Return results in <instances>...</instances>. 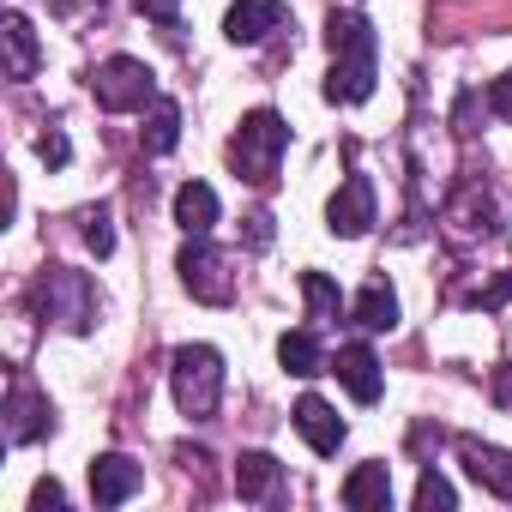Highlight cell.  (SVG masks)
I'll list each match as a JSON object with an SVG mask.
<instances>
[{
    "label": "cell",
    "instance_id": "cell-19",
    "mask_svg": "<svg viewBox=\"0 0 512 512\" xmlns=\"http://www.w3.org/2000/svg\"><path fill=\"white\" fill-rule=\"evenodd\" d=\"M350 314H356L362 332H392V326H398V296H392V284H386V278L362 284V296L350 302Z\"/></svg>",
    "mask_w": 512,
    "mask_h": 512
},
{
    "label": "cell",
    "instance_id": "cell-7",
    "mask_svg": "<svg viewBox=\"0 0 512 512\" xmlns=\"http://www.w3.org/2000/svg\"><path fill=\"white\" fill-rule=\"evenodd\" d=\"M326 223H332V235H344V241L368 235V229H374V181H368V175H344V187H338L332 205H326Z\"/></svg>",
    "mask_w": 512,
    "mask_h": 512
},
{
    "label": "cell",
    "instance_id": "cell-27",
    "mask_svg": "<svg viewBox=\"0 0 512 512\" xmlns=\"http://www.w3.org/2000/svg\"><path fill=\"white\" fill-rule=\"evenodd\" d=\"M133 7H139L145 19H157V25H175V19H181V0H133Z\"/></svg>",
    "mask_w": 512,
    "mask_h": 512
},
{
    "label": "cell",
    "instance_id": "cell-20",
    "mask_svg": "<svg viewBox=\"0 0 512 512\" xmlns=\"http://www.w3.org/2000/svg\"><path fill=\"white\" fill-rule=\"evenodd\" d=\"M181 145V103L175 97H157L151 115H145V151L151 157H169Z\"/></svg>",
    "mask_w": 512,
    "mask_h": 512
},
{
    "label": "cell",
    "instance_id": "cell-12",
    "mask_svg": "<svg viewBox=\"0 0 512 512\" xmlns=\"http://www.w3.org/2000/svg\"><path fill=\"white\" fill-rule=\"evenodd\" d=\"M332 374L344 380V392H350L356 404H374V398H380V386H386L380 356H374L368 344H344V350H338V362H332Z\"/></svg>",
    "mask_w": 512,
    "mask_h": 512
},
{
    "label": "cell",
    "instance_id": "cell-11",
    "mask_svg": "<svg viewBox=\"0 0 512 512\" xmlns=\"http://www.w3.org/2000/svg\"><path fill=\"white\" fill-rule=\"evenodd\" d=\"M139 488H145V470H139L133 458L103 452V458L91 464V500H97V506H121V500H133Z\"/></svg>",
    "mask_w": 512,
    "mask_h": 512
},
{
    "label": "cell",
    "instance_id": "cell-26",
    "mask_svg": "<svg viewBox=\"0 0 512 512\" xmlns=\"http://www.w3.org/2000/svg\"><path fill=\"white\" fill-rule=\"evenodd\" d=\"M488 109H494L500 121H512V73H500V79L488 85Z\"/></svg>",
    "mask_w": 512,
    "mask_h": 512
},
{
    "label": "cell",
    "instance_id": "cell-2",
    "mask_svg": "<svg viewBox=\"0 0 512 512\" xmlns=\"http://www.w3.org/2000/svg\"><path fill=\"white\" fill-rule=\"evenodd\" d=\"M284 145H290L284 115H278V109H253V115H241V127H235V139H229V163H235L241 181L272 187V181H278V163H284Z\"/></svg>",
    "mask_w": 512,
    "mask_h": 512
},
{
    "label": "cell",
    "instance_id": "cell-16",
    "mask_svg": "<svg viewBox=\"0 0 512 512\" xmlns=\"http://www.w3.org/2000/svg\"><path fill=\"white\" fill-rule=\"evenodd\" d=\"M278 482H284V464L272 452H241L235 458V494L241 500H272Z\"/></svg>",
    "mask_w": 512,
    "mask_h": 512
},
{
    "label": "cell",
    "instance_id": "cell-18",
    "mask_svg": "<svg viewBox=\"0 0 512 512\" xmlns=\"http://www.w3.org/2000/svg\"><path fill=\"white\" fill-rule=\"evenodd\" d=\"M446 223H452V235H458V241L488 235V229H494V205H488V193H482V187H464V193L446 205Z\"/></svg>",
    "mask_w": 512,
    "mask_h": 512
},
{
    "label": "cell",
    "instance_id": "cell-9",
    "mask_svg": "<svg viewBox=\"0 0 512 512\" xmlns=\"http://www.w3.org/2000/svg\"><path fill=\"white\" fill-rule=\"evenodd\" d=\"M290 25V7L284 0H235L229 19H223V37L229 43H266L272 31Z\"/></svg>",
    "mask_w": 512,
    "mask_h": 512
},
{
    "label": "cell",
    "instance_id": "cell-15",
    "mask_svg": "<svg viewBox=\"0 0 512 512\" xmlns=\"http://www.w3.org/2000/svg\"><path fill=\"white\" fill-rule=\"evenodd\" d=\"M0 43H7V79H31V73H37L43 49H37V31H31L25 13H7V19H0Z\"/></svg>",
    "mask_w": 512,
    "mask_h": 512
},
{
    "label": "cell",
    "instance_id": "cell-25",
    "mask_svg": "<svg viewBox=\"0 0 512 512\" xmlns=\"http://www.w3.org/2000/svg\"><path fill=\"white\" fill-rule=\"evenodd\" d=\"M37 157H43L49 169H67V157H73V145H67V133H61V127H49V133L37 139Z\"/></svg>",
    "mask_w": 512,
    "mask_h": 512
},
{
    "label": "cell",
    "instance_id": "cell-24",
    "mask_svg": "<svg viewBox=\"0 0 512 512\" xmlns=\"http://www.w3.org/2000/svg\"><path fill=\"white\" fill-rule=\"evenodd\" d=\"M85 247L97 253H115V229H109V205H97V211H85Z\"/></svg>",
    "mask_w": 512,
    "mask_h": 512
},
{
    "label": "cell",
    "instance_id": "cell-3",
    "mask_svg": "<svg viewBox=\"0 0 512 512\" xmlns=\"http://www.w3.org/2000/svg\"><path fill=\"white\" fill-rule=\"evenodd\" d=\"M169 386H175L181 416H193V422L217 416V404H223V356L211 344H181L169 356Z\"/></svg>",
    "mask_w": 512,
    "mask_h": 512
},
{
    "label": "cell",
    "instance_id": "cell-31",
    "mask_svg": "<svg viewBox=\"0 0 512 512\" xmlns=\"http://www.w3.org/2000/svg\"><path fill=\"white\" fill-rule=\"evenodd\" d=\"M506 296H512V272H506V278H500V284H488V290H482V296H476V308H500V302H506Z\"/></svg>",
    "mask_w": 512,
    "mask_h": 512
},
{
    "label": "cell",
    "instance_id": "cell-21",
    "mask_svg": "<svg viewBox=\"0 0 512 512\" xmlns=\"http://www.w3.org/2000/svg\"><path fill=\"white\" fill-rule=\"evenodd\" d=\"M278 362L290 368V374H326V350H320V338L314 332H284L278 338Z\"/></svg>",
    "mask_w": 512,
    "mask_h": 512
},
{
    "label": "cell",
    "instance_id": "cell-4",
    "mask_svg": "<svg viewBox=\"0 0 512 512\" xmlns=\"http://www.w3.org/2000/svg\"><path fill=\"white\" fill-rule=\"evenodd\" d=\"M91 97H97V109H109V115H133V109L157 103V73H151L145 61H133V55H109V61L91 73Z\"/></svg>",
    "mask_w": 512,
    "mask_h": 512
},
{
    "label": "cell",
    "instance_id": "cell-22",
    "mask_svg": "<svg viewBox=\"0 0 512 512\" xmlns=\"http://www.w3.org/2000/svg\"><path fill=\"white\" fill-rule=\"evenodd\" d=\"M302 296H308V320H314V326L338 320V308H344V296H338V284H332L326 272H302Z\"/></svg>",
    "mask_w": 512,
    "mask_h": 512
},
{
    "label": "cell",
    "instance_id": "cell-1",
    "mask_svg": "<svg viewBox=\"0 0 512 512\" xmlns=\"http://www.w3.org/2000/svg\"><path fill=\"white\" fill-rule=\"evenodd\" d=\"M326 43H332V73H326V97L332 103H368L374 79H380V37L362 13H332L326 19Z\"/></svg>",
    "mask_w": 512,
    "mask_h": 512
},
{
    "label": "cell",
    "instance_id": "cell-5",
    "mask_svg": "<svg viewBox=\"0 0 512 512\" xmlns=\"http://www.w3.org/2000/svg\"><path fill=\"white\" fill-rule=\"evenodd\" d=\"M37 302H43V314L61 320L67 332H91V326H97V290L85 284V272L49 266L43 284H37Z\"/></svg>",
    "mask_w": 512,
    "mask_h": 512
},
{
    "label": "cell",
    "instance_id": "cell-30",
    "mask_svg": "<svg viewBox=\"0 0 512 512\" xmlns=\"http://www.w3.org/2000/svg\"><path fill=\"white\" fill-rule=\"evenodd\" d=\"M247 247H272V217H266V211L247 217Z\"/></svg>",
    "mask_w": 512,
    "mask_h": 512
},
{
    "label": "cell",
    "instance_id": "cell-6",
    "mask_svg": "<svg viewBox=\"0 0 512 512\" xmlns=\"http://www.w3.org/2000/svg\"><path fill=\"white\" fill-rule=\"evenodd\" d=\"M175 272H181V284H187V290H193L199 302H229V296H235V272H229V253H223V247H211L205 235H187V247H181Z\"/></svg>",
    "mask_w": 512,
    "mask_h": 512
},
{
    "label": "cell",
    "instance_id": "cell-8",
    "mask_svg": "<svg viewBox=\"0 0 512 512\" xmlns=\"http://www.w3.org/2000/svg\"><path fill=\"white\" fill-rule=\"evenodd\" d=\"M49 428H55L49 398H43L25 374H13V392H7V440H13V446H25V440H43Z\"/></svg>",
    "mask_w": 512,
    "mask_h": 512
},
{
    "label": "cell",
    "instance_id": "cell-23",
    "mask_svg": "<svg viewBox=\"0 0 512 512\" xmlns=\"http://www.w3.org/2000/svg\"><path fill=\"white\" fill-rule=\"evenodd\" d=\"M416 506H422V512H452V506H458V488H452L440 470H422V482H416Z\"/></svg>",
    "mask_w": 512,
    "mask_h": 512
},
{
    "label": "cell",
    "instance_id": "cell-13",
    "mask_svg": "<svg viewBox=\"0 0 512 512\" xmlns=\"http://www.w3.org/2000/svg\"><path fill=\"white\" fill-rule=\"evenodd\" d=\"M296 428H302V440H308L320 458H332V452L344 446V416H338L326 398H314V392L296 404Z\"/></svg>",
    "mask_w": 512,
    "mask_h": 512
},
{
    "label": "cell",
    "instance_id": "cell-14",
    "mask_svg": "<svg viewBox=\"0 0 512 512\" xmlns=\"http://www.w3.org/2000/svg\"><path fill=\"white\" fill-rule=\"evenodd\" d=\"M344 506L350 512H386L392 506V470L386 464H356L344 476Z\"/></svg>",
    "mask_w": 512,
    "mask_h": 512
},
{
    "label": "cell",
    "instance_id": "cell-10",
    "mask_svg": "<svg viewBox=\"0 0 512 512\" xmlns=\"http://www.w3.org/2000/svg\"><path fill=\"white\" fill-rule=\"evenodd\" d=\"M458 458L470 470V482H482L494 500H512V452L488 446V440H458Z\"/></svg>",
    "mask_w": 512,
    "mask_h": 512
},
{
    "label": "cell",
    "instance_id": "cell-29",
    "mask_svg": "<svg viewBox=\"0 0 512 512\" xmlns=\"http://www.w3.org/2000/svg\"><path fill=\"white\" fill-rule=\"evenodd\" d=\"M488 392H494V404L512 416V368H494V374H488Z\"/></svg>",
    "mask_w": 512,
    "mask_h": 512
},
{
    "label": "cell",
    "instance_id": "cell-17",
    "mask_svg": "<svg viewBox=\"0 0 512 512\" xmlns=\"http://www.w3.org/2000/svg\"><path fill=\"white\" fill-rule=\"evenodd\" d=\"M175 223H181L187 235H211V223H217V193H211L205 181H181V187H175Z\"/></svg>",
    "mask_w": 512,
    "mask_h": 512
},
{
    "label": "cell",
    "instance_id": "cell-28",
    "mask_svg": "<svg viewBox=\"0 0 512 512\" xmlns=\"http://www.w3.org/2000/svg\"><path fill=\"white\" fill-rule=\"evenodd\" d=\"M61 500H67V488H61L55 476H43V482L31 488V506H37V512H49V506H61Z\"/></svg>",
    "mask_w": 512,
    "mask_h": 512
}]
</instances>
